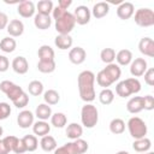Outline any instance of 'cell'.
<instances>
[{
    "mask_svg": "<svg viewBox=\"0 0 154 154\" xmlns=\"http://www.w3.org/2000/svg\"><path fill=\"white\" fill-rule=\"evenodd\" d=\"M94 85H95V75H94V72H91L89 70H84L78 75V77H77L78 93H79L81 99L87 103L93 102L96 97Z\"/></svg>",
    "mask_w": 154,
    "mask_h": 154,
    "instance_id": "obj_1",
    "label": "cell"
},
{
    "mask_svg": "<svg viewBox=\"0 0 154 154\" xmlns=\"http://www.w3.org/2000/svg\"><path fill=\"white\" fill-rule=\"evenodd\" d=\"M53 19L55 20V30L60 35H70L76 25V20L72 13L61 10L60 7H54L52 11Z\"/></svg>",
    "mask_w": 154,
    "mask_h": 154,
    "instance_id": "obj_2",
    "label": "cell"
},
{
    "mask_svg": "<svg viewBox=\"0 0 154 154\" xmlns=\"http://www.w3.org/2000/svg\"><path fill=\"white\" fill-rule=\"evenodd\" d=\"M120 76H122L120 66L117 65L116 63H112V64L106 65L102 70H100L95 79H96V83L105 89L112 85L113 83H116L120 78Z\"/></svg>",
    "mask_w": 154,
    "mask_h": 154,
    "instance_id": "obj_3",
    "label": "cell"
},
{
    "mask_svg": "<svg viewBox=\"0 0 154 154\" xmlns=\"http://www.w3.org/2000/svg\"><path fill=\"white\" fill-rule=\"evenodd\" d=\"M140 91H141V82L135 77H130L124 81H120L116 85V93L120 97H128Z\"/></svg>",
    "mask_w": 154,
    "mask_h": 154,
    "instance_id": "obj_4",
    "label": "cell"
},
{
    "mask_svg": "<svg viewBox=\"0 0 154 154\" xmlns=\"http://www.w3.org/2000/svg\"><path fill=\"white\" fill-rule=\"evenodd\" d=\"M81 122H82V125L87 129L94 128L99 122V111L96 106L91 103H85L84 106H82Z\"/></svg>",
    "mask_w": 154,
    "mask_h": 154,
    "instance_id": "obj_5",
    "label": "cell"
},
{
    "mask_svg": "<svg viewBox=\"0 0 154 154\" xmlns=\"http://www.w3.org/2000/svg\"><path fill=\"white\" fill-rule=\"evenodd\" d=\"M126 125H128V130H129L130 136L135 140L146 137V135L148 132V128H147L146 122L143 119H141L140 117H131L128 120Z\"/></svg>",
    "mask_w": 154,
    "mask_h": 154,
    "instance_id": "obj_6",
    "label": "cell"
},
{
    "mask_svg": "<svg viewBox=\"0 0 154 154\" xmlns=\"http://www.w3.org/2000/svg\"><path fill=\"white\" fill-rule=\"evenodd\" d=\"M0 90L12 101V103H14L25 93L19 85H17L16 83H13L11 81H2L0 83Z\"/></svg>",
    "mask_w": 154,
    "mask_h": 154,
    "instance_id": "obj_7",
    "label": "cell"
},
{
    "mask_svg": "<svg viewBox=\"0 0 154 154\" xmlns=\"http://www.w3.org/2000/svg\"><path fill=\"white\" fill-rule=\"evenodd\" d=\"M135 23L142 28H149L154 25V11L148 7L138 8L135 12Z\"/></svg>",
    "mask_w": 154,
    "mask_h": 154,
    "instance_id": "obj_8",
    "label": "cell"
},
{
    "mask_svg": "<svg viewBox=\"0 0 154 154\" xmlns=\"http://www.w3.org/2000/svg\"><path fill=\"white\" fill-rule=\"evenodd\" d=\"M76 20V24L78 25H85L90 22V17H91V12L90 10L84 6V5H79L75 8V12L72 13Z\"/></svg>",
    "mask_w": 154,
    "mask_h": 154,
    "instance_id": "obj_9",
    "label": "cell"
},
{
    "mask_svg": "<svg viewBox=\"0 0 154 154\" xmlns=\"http://www.w3.org/2000/svg\"><path fill=\"white\" fill-rule=\"evenodd\" d=\"M148 69V64L143 58H136L130 64V73L132 77H141L144 75V72Z\"/></svg>",
    "mask_w": 154,
    "mask_h": 154,
    "instance_id": "obj_10",
    "label": "cell"
},
{
    "mask_svg": "<svg viewBox=\"0 0 154 154\" xmlns=\"http://www.w3.org/2000/svg\"><path fill=\"white\" fill-rule=\"evenodd\" d=\"M36 11V6L32 1L30 0H23L20 2H18V7H17V12L20 17L23 18H30L35 14Z\"/></svg>",
    "mask_w": 154,
    "mask_h": 154,
    "instance_id": "obj_11",
    "label": "cell"
},
{
    "mask_svg": "<svg viewBox=\"0 0 154 154\" xmlns=\"http://www.w3.org/2000/svg\"><path fill=\"white\" fill-rule=\"evenodd\" d=\"M85 58H87V52L84 51V48H82L79 46H76V47L71 48L70 52H69V60L75 65L83 64Z\"/></svg>",
    "mask_w": 154,
    "mask_h": 154,
    "instance_id": "obj_12",
    "label": "cell"
},
{
    "mask_svg": "<svg viewBox=\"0 0 154 154\" xmlns=\"http://www.w3.org/2000/svg\"><path fill=\"white\" fill-rule=\"evenodd\" d=\"M34 117H35V114L32 112H30L29 109H23L17 116V124L22 129H28V128L32 126V124H34Z\"/></svg>",
    "mask_w": 154,
    "mask_h": 154,
    "instance_id": "obj_13",
    "label": "cell"
},
{
    "mask_svg": "<svg viewBox=\"0 0 154 154\" xmlns=\"http://www.w3.org/2000/svg\"><path fill=\"white\" fill-rule=\"evenodd\" d=\"M138 49L143 55L153 58L154 57V41H153V38L147 37V36L142 37L138 42Z\"/></svg>",
    "mask_w": 154,
    "mask_h": 154,
    "instance_id": "obj_14",
    "label": "cell"
},
{
    "mask_svg": "<svg viewBox=\"0 0 154 154\" xmlns=\"http://www.w3.org/2000/svg\"><path fill=\"white\" fill-rule=\"evenodd\" d=\"M135 13V7H134V4L129 2V1H125V2H122L119 4L118 8H117V16L123 19V20H126L129 18H131Z\"/></svg>",
    "mask_w": 154,
    "mask_h": 154,
    "instance_id": "obj_15",
    "label": "cell"
},
{
    "mask_svg": "<svg viewBox=\"0 0 154 154\" xmlns=\"http://www.w3.org/2000/svg\"><path fill=\"white\" fill-rule=\"evenodd\" d=\"M11 66H12V70L18 75H25L29 70V63H28L26 58H24L22 55L16 57L12 60Z\"/></svg>",
    "mask_w": 154,
    "mask_h": 154,
    "instance_id": "obj_16",
    "label": "cell"
},
{
    "mask_svg": "<svg viewBox=\"0 0 154 154\" xmlns=\"http://www.w3.org/2000/svg\"><path fill=\"white\" fill-rule=\"evenodd\" d=\"M6 30L11 37H18V36L23 35V32H24V24L19 19H12L8 22Z\"/></svg>",
    "mask_w": 154,
    "mask_h": 154,
    "instance_id": "obj_17",
    "label": "cell"
},
{
    "mask_svg": "<svg viewBox=\"0 0 154 154\" xmlns=\"http://www.w3.org/2000/svg\"><path fill=\"white\" fill-rule=\"evenodd\" d=\"M126 109L131 114H136L143 111V96H132L126 103Z\"/></svg>",
    "mask_w": 154,
    "mask_h": 154,
    "instance_id": "obj_18",
    "label": "cell"
},
{
    "mask_svg": "<svg viewBox=\"0 0 154 154\" xmlns=\"http://www.w3.org/2000/svg\"><path fill=\"white\" fill-rule=\"evenodd\" d=\"M91 14L96 18V19H101L103 17H106L109 12V5L105 1H100V2H96L93 8H91Z\"/></svg>",
    "mask_w": 154,
    "mask_h": 154,
    "instance_id": "obj_19",
    "label": "cell"
},
{
    "mask_svg": "<svg viewBox=\"0 0 154 154\" xmlns=\"http://www.w3.org/2000/svg\"><path fill=\"white\" fill-rule=\"evenodd\" d=\"M132 52L130 49H120L119 52L116 53V60H117V65L119 66H126L130 65L132 61Z\"/></svg>",
    "mask_w": 154,
    "mask_h": 154,
    "instance_id": "obj_20",
    "label": "cell"
},
{
    "mask_svg": "<svg viewBox=\"0 0 154 154\" xmlns=\"http://www.w3.org/2000/svg\"><path fill=\"white\" fill-rule=\"evenodd\" d=\"M34 25L40 30L49 29L51 25H52V18H51V16L36 13L35 17H34Z\"/></svg>",
    "mask_w": 154,
    "mask_h": 154,
    "instance_id": "obj_21",
    "label": "cell"
},
{
    "mask_svg": "<svg viewBox=\"0 0 154 154\" xmlns=\"http://www.w3.org/2000/svg\"><path fill=\"white\" fill-rule=\"evenodd\" d=\"M72 43H73V40L70 35H60L58 34L54 38V45L57 48L61 49V51H65V49H69L72 47Z\"/></svg>",
    "mask_w": 154,
    "mask_h": 154,
    "instance_id": "obj_22",
    "label": "cell"
},
{
    "mask_svg": "<svg viewBox=\"0 0 154 154\" xmlns=\"http://www.w3.org/2000/svg\"><path fill=\"white\" fill-rule=\"evenodd\" d=\"M49 131H51V125L46 120H37L32 124V132L35 136L43 137L48 135Z\"/></svg>",
    "mask_w": 154,
    "mask_h": 154,
    "instance_id": "obj_23",
    "label": "cell"
},
{
    "mask_svg": "<svg viewBox=\"0 0 154 154\" xmlns=\"http://www.w3.org/2000/svg\"><path fill=\"white\" fill-rule=\"evenodd\" d=\"M37 55H38L41 61H53L54 57H55V53H54V49L51 46L42 45L37 51Z\"/></svg>",
    "mask_w": 154,
    "mask_h": 154,
    "instance_id": "obj_24",
    "label": "cell"
},
{
    "mask_svg": "<svg viewBox=\"0 0 154 154\" xmlns=\"http://www.w3.org/2000/svg\"><path fill=\"white\" fill-rule=\"evenodd\" d=\"M40 147H41V149H42L43 152L49 153V152H54V150L57 149L58 144H57V141H55V138H54L53 136L46 135V136L41 137Z\"/></svg>",
    "mask_w": 154,
    "mask_h": 154,
    "instance_id": "obj_25",
    "label": "cell"
},
{
    "mask_svg": "<svg viewBox=\"0 0 154 154\" xmlns=\"http://www.w3.org/2000/svg\"><path fill=\"white\" fill-rule=\"evenodd\" d=\"M65 132H66V136L70 140L75 141L77 138H81V136L83 135V128H82V125H79L77 123H70L67 125Z\"/></svg>",
    "mask_w": 154,
    "mask_h": 154,
    "instance_id": "obj_26",
    "label": "cell"
},
{
    "mask_svg": "<svg viewBox=\"0 0 154 154\" xmlns=\"http://www.w3.org/2000/svg\"><path fill=\"white\" fill-rule=\"evenodd\" d=\"M52 108L47 103H40L35 109V117L38 118V120H48L52 117Z\"/></svg>",
    "mask_w": 154,
    "mask_h": 154,
    "instance_id": "obj_27",
    "label": "cell"
},
{
    "mask_svg": "<svg viewBox=\"0 0 154 154\" xmlns=\"http://www.w3.org/2000/svg\"><path fill=\"white\" fill-rule=\"evenodd\" d=\"M150 147H152V141L148 137L135 140L134 143H132V148L137 153H147L150 149Z\"/></svg>",
    "mask_w": 154,
    "mask_h": 154,
    "instance_id": "obj_28",
    "label": "cell"
},
{
    "mask_svg": "<svg viewBox=\"0 0 154 154\" xmlns=\"http://www.w3.org/2000/svg\"><path fill=\"white\" fill-rule=\"evenodd\" d=\"M23 142V146L25 148V152H34L38 147V141L35 135H25L23 138H20Z\"/></svg>",
    "mask_w": 154,
    "mask_h": 154,
    "instance_id": "obj_29",
    "label": "cell"
},
{
    "mask_svg": "<svg viewBox=\"0 0 154 154\" xmlns=\"http://www.w3.org/2000/svg\"><path fill=\"white\" fill-rule=\"evenodd\" d=\"M16 47H17V42L11 36H6L0 40V49L4 53H12L16 49Z\"/></svg>",
    "mask_w": 154,
    "mask_h": 154,
    "instance_id": "obj_30",
    "label": "cell"
},
{
    "mask_svg": "<svg viewBox=\"0 0 154 154\" xmlns=\"http://www.w3.org/2000/svg\"><path fill=\"white\" fill-rule=\"evenodd\" d=\"M53 2L51 0H41L36 4V11L40 14H46L49 16L53 11Z\"/></svg>",
    "mask_w": 154,
    "mask_h": 154,
    "instance_id": "obj_31",
    "label": "cell"
},
{
    "mask_svg": "<svg viewBox=\"0 0 154 154\" xmlns=\"http://www.w3.org/2000/svg\"><path fill=\"white\" fill-rule=\"evenodd\" d=\"M109 131L114 135H120L125 131V122L120 118H114L109 123Z\"/></svg>",
    "mask_w": 154,
    "mask_h": 154,
    "instance_id": "obj_32",
    "label": "cell"
},
{
    "mask_svg": "<svg viewBox=\"0 0 154 154\" xmlns=\"http://www.w3.org/2000/svg\"><path fill=\"white\" fill-rule=\"evenodd\" d=\"M54 154H78L75 141L67 142L61 147H57V149L54 150Z\"/></svg>",
    "mask_w": 154,
    "mask_h": 154,
    "instance_id": "obj_33",
    "label": "cell"
},
{
    "mask_svg": "<svg viewBox=\"0 0 154 154\" xmlns=\"http://www.w3.org/2000/svg\"><path fill=\"white\" fill-rule=\"evenodd\" d=\"M43 100H45V103L47 105H57L59 101H60V95L57 90L54 89H48L43 93Z\"/></svg>",
    "mask_w": 154,
    "mask_h": 154,
    "instance_id": "obj_34",
    "label": "cell"
},
{
    "mask_svg": "<svg viewBox=\"0 0 154 154\" xmlns=\"http://www.w3.org/2000/svg\"><path fill=\"white\" fill-rule=\"evenodd\" d=\"M67 123V117L63 113V112H57V113H53L52 117H51V124L54 126V128H64Z\"/></svg>",
    "mask_w": 154,
    "mask_h": 154,
    "instance_id": "obj_35",
    "label": "cell"
},
{
    "mask_svg": "<svg viewBox=\"0 0 154 154\" xmlns=\"http://www.w3.org/2000/svg\"><path fill=\"white\" fill-rule=\"evenodd\" d=\"M114 100V93L109 88H105L99 93V101L102 105H111Z\"/></svg>",
    "mask_w": 154,
    "mask_h": 154,
    "instance_id": "obj_36",
    "label": "cell"
},
{
    "mask_svg": "<svg viewBox=\"0 0 154 154\" xmlns=\"http://www.w3.org/2000/svg\"><path fill=\"white\" fill-rule=\"evenodd\" d=\"M100 58H101V61L105 63L106 65L112 64L116 60V51L113 48H103L100 52Z\"/></svg>",
    "mask_w": 154,
    "mask_h": 154,
    "instance_id": "obj_37",
    "label": "cell"
},
{
    "mask_svg": "<svg viewBox=\"0 0 154 154\" xmlns=\"http://www.w3.org/2000/svg\"><path fill=\"white\" fill-rule=\"evenodd\" d=\"M28 91L32 96H40L43 93V84L40 81H31L28 85Z\"/></svg>",
    "mask_w": 154,
    "mask_h": 154,
    "instance_id": "obj_38",
    "label": "cell"
},
{
    "mask_svg": "<svg viewBox=\"0 0 154 154\" xmlns=\"http://www.w3.org/2000/svg\"><path fill=\"white\" fill-rule=\"evenodd\" d=\"M55 66H57L55 60H53V61H41V60H38V63H37V70L42 73H52L55 70Z\"/></svg>",
    "mask_w": 154,
    "mask_h": 154,
    "instance_id": "obj_39",
    "label": "cell"
},
{
    "mask_svg": "<svg viewBox=\"0 0 154 154\" xmlns=\"http://www.w3.org/2000/svg\"><path fill=\"white\" fill-rule=\"evenodd\" d=\"M2 141H4L5 146H6V148L8 149V152H14L16 148H17V146H18V143H19V141H20V138L10 135V136L4 137Z\"/></svg>",
    "mask_w": 154,
    "mask_h": 154,
    "instance_id": "obj_40",
    "label": "cell"
},
{
    "mask_svg": "<svg viewBox=\"0 0 154 154\" xmlns=\"http://www.w3.org/2000/svg\"><path fill=\"white\" fill-rule=\"evenodd\" d=\"M11 114V106L7 102H0V120L8 118Z\"/></svg>",
    "mask_w": 154,
    "mask_h": 154,
    "instance_id": "obj_41",
    "label": "cell"
},
{
    "mask_svg": "<svg viewBox=\"0 0 154 154\" xmlns=\"http://www.w3.org/2000/svg\"><path fill=\"white\" fill-rule=\"evenodd\" d=\"M75 143H76V147H77V150H78V154H84L88 148H89V144L83 138H77L75 140Z\"/></svg>",
    "mask_w": 154,
    "mask_h": 154,
    "instance_id": "obj_42",
    "label": "cell"
},
{
    "mask_svg": "<svg viewBox=\"0 0 154 154\" xmlns=\"http://www.w3.org/2000/svg\"><path fill=\"white\" fill-rule=\"evenodd\" d=\"M144 82L149 85V87H153L154 85V69L153 67H149L147 69V71L144 72Z\"/></svg>",
    "mask_w": 154,
    "mask_h": 154,
    "instance_id": "obj_43",
    "label": "cell"
},
{
    "mask_svg": "<svg viewBox=\"0 0 154 154\" xmlns=\"http://www.w3.org/2000/svg\"><path fill=\"white\" fill-rule=\"evenodd\" d=\"M153 108H154V97L152 95L143 96V109L152 111Z\"/></svg>",
    "mask_w": 154,
    "mask_h": 154,
    "instance_id": "obj_44",
    "label": "cell"
},
{
    "mask_svg": "<svg viewBox=\"0 0 154 154\" xmlns=\"http://www.w3.org/2000/svg\"><path fill=\"white\" fill-rule=\"evenodd\" d=\"M10 67V61L6 55H0V72H6Z\"/></svg>",
    "mask_w": 154,
    "mask_h": 154,
    "instance_id": "obj_45",
    "label": "cell"
},
{
    "mask_svg": "<svg viewBox=\"0 0 154 154\" xmlns=\"http://www.w3.org/2000/svg\"><path fill=\"white\" fill-rule=\"evenodd\" d=\"M8 25V16L5 12L0 11V30L6 29Z\"/></svg>",
    "mask_w": 154,
    "mask_h": 154,
    "instance_id": "obj_46",
    "label": "cell"
},
{
    "mask_svg": "<svg viewBox=\"0 0 154 154\" xmlns=\"http://www.w3.org/2000/svg\"><path fill=\"white\" fill-rule=\"evenodd\" d=\"M71 4H72V0H59L58 1V7H60L61 10L67 11V8L71 6Z\"/></svg>",
    "mask_w": 154,
    "mask_h": 154,
    "instance_id": "obj_47",
    "label": "cell"
},
{
    "mask_svg": "<svg viewBox=\"0 0 154 154\" xmlns=\"http://www.w3.org/2000/svg\"><path fill=\"white\" fill-rule=\"evenodd\" d=\"M8 153H10V152H8V149L6 148L4 141L0 138V154H8Z\"/></svg>",
    "mask_w": 154,
    "mask_h": 154,
    "instance_id": "obj_48",
    "label": "cell"
},
{
    "mask_svg": "<svg viewBox=\"0 0 154 154\" xmlns=\"http://www.w3.org/2000/svg\"><path fill=\"white\" fill-rule=\"evenodd\" d=\"M116 154H130V153L126 152V150H119V152H117Z\"/></svg>",
    "mask_w": 154,
    "mask_h": 154,
    "instance_id": "obj_49",
    "label": "cell"
},
{
    "mask_svg": "<svg viewBox=\"0 0 154 154\" xmlns=\"http://www.w3.org/2000/svg\"><path fill=\"white\" fill-rule=\"evenodd\" d=\"M2 134H4V129H2V126L0 125V137L2 136Z\"/></svg>",
    "mask_w": 154,
    "mask_h": 154,
    "instance_id": "obj_50",
    "label": "cell"
},
{
    "mask_svg": "<svg viewBox=\"0 0 154 154\" xmlns=\"http://www.w3.org/2000/svg\"><path fill=\"white\" fill-rule=\"evenodd\" d=\"M144 154H154L153 152H147V153H144Z\"/></svg>",
    "mask_w": 154,
    "mask_h": 154,
    "instance_id": "obj_51",
    "label": "cell"
}]
</instances>
